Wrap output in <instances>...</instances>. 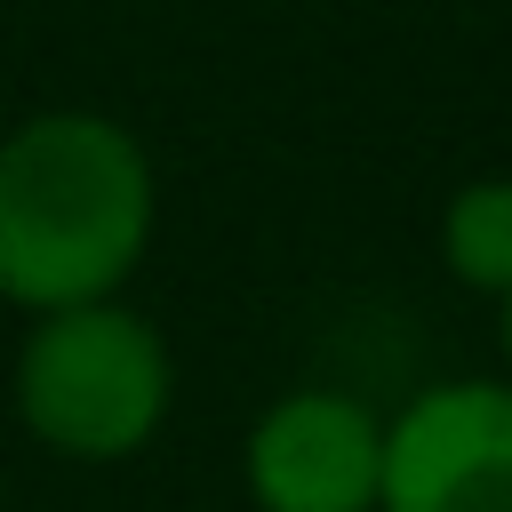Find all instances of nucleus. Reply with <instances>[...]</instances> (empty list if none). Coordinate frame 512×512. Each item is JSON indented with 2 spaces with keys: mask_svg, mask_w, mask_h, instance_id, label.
I'll use <instances>...</instances> for the list:
<instances>
[{
  "mask_svg": "<svg viewBox=\"0 0 512 512\" xmlns=\"http://www.w3.org/2000/svg\"><path fill=\"white\" fill-rule=\"evenodd\" d=\"M152 224V152L112 112L56 104L0 136V296L32 320L120 296L152 248Z\"/></svg>",
  "mask_w": 512,
  "mask_h": 512,
  "instance_id": "obj_1",
  "label": "nucleus"
},
{
  "mask_svg": "<svg viewBox=\"0 0 512 512\" xmlns=\"http://www.w3.org/2000/svg\"><path fill=\"white\" fill-rule=\"evenodd\" d=\"M168 400H176L168 336L120 296L40 312L32 336L16 344V416L40 448L72 464L136 456L168 424Z\"/></svg>",
  "mask_w": 512,
  "mask_h": 512,
  "instance_id": "obj_2",
  "label": "nucleus"
},
{
  "mask_svg": "<svg viewBox=\"0 0 512 512\" xmlns=\"http://www.w3.org/2000/svg\"><path fill=\"white\" fill-rule=\"evenodd\" d=\"M376 512H512V384L456 376L384 424Z\"/></svg>",
  "mask_w": 512,
  "mask_h": 512,
  "instance_id": "obj_3",
  "label": "nucleus"
},
{
  "mask_svg": "<svg viewBox=\"0 0 512 512\" xmlns=\"http://www.w3.org/2000/svg\"><path fill=\"white\" fill-rule=\"evenodd\" d=\"M384 488V416L352 392L304 384L280 392L248 432L256 512H376Z\"/></svg>",
  "mask_w": 512,
  "mask_h": 512,
  "instance_id": "obj_4",
  "label": "nucleus"
},
{
  "mask_svg": "<svg viewBox=\"0 0 512 512\" xmlns=\"http://www.w3.org/2000/svg\"><path fill=\"white\" fill-rule=\"evenodd\" d=\"M440 256L464 288L512 296V176H472L440 208Z\"/></svg>",
  "mask_w": 512,
  "mask_h": 512,
  "instance_id": "obj_5",
  "label": "nucleus"
},
{
  "mask_svg": "<svg viewBox=\"0 0 512 512\" xmlns=\"http://www.w3.org/2000/svg\"><path fill=\"white\" fill-rule=\"evenodd\" d=\"M496 344H504V368H512V296H496ZM512 384V376H504Z\"/></svg>",
  "mask_w": 512,
  "mask_h": 512,
  "instance_id": "obj_6",
  "label": "nucleus"
}]
</instances>
